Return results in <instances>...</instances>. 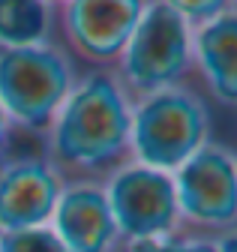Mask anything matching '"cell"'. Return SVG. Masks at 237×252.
I'll use <instances>...</instances> for the list:
<instances>
[{"label":"cell","instance_id":"1","mask_svg":"<svg viewBox=\"0 0 237 252\" xmlns=\"http://www.w3.org/2000/svg\"><path fill=\"white\" fill-rule=\"evenodd\" d=\"M129 117L117 87L108 78H90L69 99L57 123V153L75 165H99L123 147Z\"/></svg>","mask_w":237,"mask_h":252},{"label":"cell","instance_id":"2","mask_svg":"<svg viewBox=\"0 0 237 252\" xmlns=\"http://www.w3.org/2000/svg\"><path fill=\"white\" fill-rule=\"evenodd\" d=\"M66 63L48 48H9L0 54V102L27 126L51 117L66 93Z\"/></svg>","mask_w":237,"mask_h":252},{"label":"cell","instance_id":"3","mask_svg":"<svg viewBox=\"0 0 237 252\" xmlns=\"http://www.w3.org/2000/svg\"><path fill=\"white\" fill-rule=\"evenodd\" d=\"M135 150L156 168L183 165L204 138V108L186 93H159L135 117Z\"/></svg>","mask_w":237,"mask_h":252},{"label":"cell","instance_id":"4","mask_svg":"<svg viewBox=\"0 0 237 252\" xmlns=\"http://www.w3.org/2000/svg\"><path fill=\"white\" fill-rule=\"evenodd\" d=\"M126 75L138 87H159L186 66V18L171 3H156L141 12L129 45Z\"/></svg>","mask_w":237,"mask_h":252},{"label":"cell","instance_id":"5","mask_svg":"<svg viewBox=\"0 0 237 252\" xmlns=\"http://www.w3.org/2000/svg\"><path fill=\"white\" fill-rule=\"evenodd\" d=\"M174 201L171 180L150 168L123 171L108 195L114 225H120L129 237H153L165 231L174 216Z\"/></svg>","mask_w":237,"mask_h":252},{"label":"cell","instance_id":"6","mask_svg":"<svg viewBox=\"0 0 237 252\" xmlns=\"http://www.w3.org/2000/svg\"><path fill=\"white\" fill-rule=\"evenodd\" d=\"M180 207L201 222H228L237 213V171L219 150H201L183 162L177 177Z\"/></svg>","mask_w":237,"mask_h":252},{"label":"cell","instance_id":"7","mask_svg":"<svg viewBox=\"0 0 237 252\" xmlns=\"http://www.w3.org/2000/svg\"><path fill=\"white\" fill-rule=\"evenodd\" d=\"M141 3L132 0H78L66 6L69 33L90 57H111L132 36L141 18Z\"/></svg>","mask_w":237,"mask_h":252},{"label":"cell","instance_id":"8","mask_svg":"<svg viewBox=\"0 0 237 252\" xmlns=\"http://www.w3.org/2000/svg\"><path fill=\"white\" fill-rule=\"evenodd\" d=\"M57 198V183L48 168L36 162H21L0 177V225L9 231H27L51 213Z\"/></svg>","mask_w":237,"mask_h":252},{"label":"cell","instance_id":"9","mask_svg":"<svg viewBox=\"0 0 237 252\" xmlns=\"http://www.w3.org/2000/svg\"><path fill=\"white\" fill-rule=\"evenodd\" d=\"M57 231L66 252H105L117 231L108 198L90 186L69 189L57 207Z\"/></svg>","mask_w":237,"mask_h":252},{"label":"cell","instance_id":"10","mask_svg":"<svg viewBox=\"0 0 237 252\" xmlns=\"http://www.w3.org/2000/svg\"><path fill=\"white\" fill-rule=\"evenodd\" d=\"M204 72L225 102H237V15L207 21L198 39Z\"/></svg>","mask_w":237,"mask_h":252},{"label":"cell","instance_id":"11","mask_svg":"<svg viewBox=\"0 0 237 252\" xmlns=\"http://www.w3.org/2000/svg\"><path fill=\"white\" fill-rule=\"evenodd\" d=\"M45 6L33 0H0V42L27 48L45 33Z\"/></svg>","mask_w":237,"mask_h":252},{"label":"cell","instance_id":"12","mask_svg":"<svg viewBox=\"0 0 237 252\" xmlns=\"http://www.w3.org/2000/svg\"><path fill=\"white\" fill-rule=\"evenodd\" d=\"M0 252H66V246L51 231L27 228V231H9L0 240Z\"/></svg>","mask_w":237,"mask_h":252},{"label":"cell","instance_id":"13","mask_svg":"<svg viewBox=\"0 0 237 252\" xmlns=\"http://www.w3.org/2000/svg\"><path fill=\"white\" fill-rule=\"evenodd\" d=\"M141 252H216V249H210V246H150Z\"/></svg>","mask_w":237,"mask_h":252},{"label":"cell","instance_id":"14","mask_svg":"<svg viewBox=\"0 0 237 252\" xmlns=\"http://www.w3.org/2000/svg\"><path fill=\"white\" fill-rule=\"evenodd\" d=\"M219 252H237V237H228L225 243H222V249Z\"/></svg>","mask_w":237,"mask_h":252},{"label":"cell","instance_id":"15","mask_svg":"<svg viewBox=\"0 0 237 252\" xmlns=\"http://www.w3.org/2000/svg\"><path fill=\"white\" fill-rule=\"evenodd\" d=\"M0 138H3V111H0Z\"/></svg>","mask_w":237,"mask_h":252}]
</instances>
